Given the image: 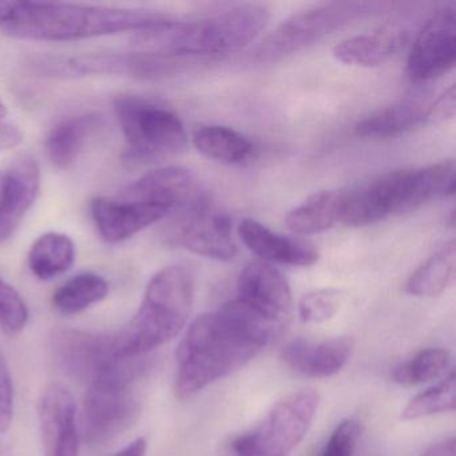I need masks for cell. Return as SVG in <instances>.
I'll use <instances>...</instances> for the list:
<instances>
[{
  "instance_id": "obj_1",
  "label": "cell",
  "mask_w": 456,
  "mask_h": 456,
  "mask_svg": "<svg viewBox=\"0 0 456 456\" xmlns=\"http://www.w3.org/2000/svg\"><path fill=\"white\" fill-rule=\"evenodd\" d=\"M175 22L154 10L0 0V31L30 41H76L146 31Z\"/></svg>"
},
{
  "instance_id": "obj_2",
  "label": "cell",
  "mask_w": 456,
  "mask_h": 456,
  "mask_svg": "<svg viewBox=\"0 0 456 456\" xmlns=\"http://www.w3.org/2000/svg\"><path fill=\"white\" fill-rule=\"evenodd\" d=\"M263 351L239 322L224 309L197 317L177 351L175 392L189 399L236 372Z\"/></svg>"
},
{
  "instance_id": "obj_3",
  "label": "cell",
  "mask_w": 456,
  "mask_h": 456,
  "mask_svg": "<svg viewBox=\"0 0 456 456\" xmlns=\"http://www.w3.org/2000/svg\"><path fill=\"white\" fill-rule=\"evenodd\" d=\"M269 10L258 4L233 7L197 22H175L141 31L135 47L141 53L167 58L208 57L239 52L255 41L268 25Z\"/></svg>"
},
{
  "instance_id": "obj_4",
  "label": "cell",
  "mask_w": 456,
  "mask_h": 456,
  "mask_svg": "<svg viewBox=\"0 0 456 456\" xmlns=\"http://www.w3.org/2000/svg\"><path fill=\"white\" fill-rule=\"evenodd\" d=\"M193 298V277L188 269L167 266L154 274L134 316L111 333L117 356H148L177 338L191 316Z\"/></svg>"
},
{
  "instance_id": "obj_5",
  "label": "cell",
  "mask_w": 456,
  "mask_h": 456,
  "mask_svg": "<svg viewBox=\"0 0 456 456\" xmlns=\"http://www.w3.org/2000/svg\"><path fill=\"white\" fill-rule=\"evenodd\" d=\"M151 357L117 359L89 383L84 403L85 440L103 445L124 434L137 419L134 386L151 368Z\"/></svg>"
},
{
  "instance_id": "obj_6",
  "label": "cell",
  "mask_w": 456,
  "mask_h": 456,
  "mask_svg": "<svg viewBox=\"0 0 456 456\" xmlns=\"http://www.w3.org/2000/svg\"><path fill=\"white\" fill-rule=\"evenodd\" d=\"M114 110L130 159H153L185 151L188 135L177 114L137 95H121Z\"/></svg>"
},
{
  "instance_id": "obj_7",
  "label": "cell",
  "mask_w": 456,
  "mask_h": 456,
  "mask_svg": "<svg viewBox=\"0 0 456 456\" xmlns=\"http://www.w3.org/2000/svg\"><path fill=\"white\" fill-rule=\"evenodd\" d=\"M319 403L314 389L288 395L252 429L234 439V452L237 456H289L308 434Z\"/></svg>"
},
{
  "instance_id": "obj_8",
  "label": "cell",
  "mask_w": 456,
  "mask_h": 456,
  "mask_svg": "<svg viewBox=\"0 0 456 456\" xmlns=\"http://www.w3.org/2000/svg\"><path fill=\"white\" fill-rule=\"evenodd\" d=\"M383 4L370 2H335L297 12L280 23L257 47L258 62H274L295 54L356 20L375 14Z\"/></svg>"
},
{
  "instance_id": "obj_9",
  "label": "cell",
  "mask_w": 456,
  "mask_h": 456,
  "mask_svg": "<svg viewBox=\"0 0 456 456\" xmlns=\"http://www.w3.org/2000/svg\"><path fill=\"white\" fill-rule=\"evenodd\" d=\"M264 330L279 338L293 316L289 285L272 264L253 261L242 269L234 298Z\"/></svg>"
},
{
  "instance_id": "obj_10",
  "label": "cell",
  "mask_w": 456,
  "mask_h": 456,
  "mask_svg": "<svg viewBox=\"0 0 456 456\" xmlns=\"http://www.w3.org/2000/svg\"><path fill=\"white\" fill-rule=\"evenodd\" d=\"M164 239L173 247L212 260L232 261L237 255L231 218L204 201L186 205V209L167 224Z\"/></svg>"
},
{
  "instance_id": "obj_11",
  "label": "cell",
  "mask_w": 456,
  "mask_h": 456,
  "mask_svg": "<svg viewBox=\"0 0 456 456\" xmlns=\"http://www.w3.org/2000/svg\"><path fill=\"white\" fill-rule=\"evenodd\" d=\"M456 62V18L452 7L432 14L416 37L407 62L413 84H426L452 70Z\"/></svg>"
},
{
  "instance_id": "obj_12",
  "label": "cell",
  "mask_w": 456,
  "mask_h": 456,
  "mask_svg": "<svg viewBox=\"0 0 456 456\" xmlns=\"http://www.w3.org/2000/svg\"><path fill=\"white\" fill-rule=\"evenodd\" d=\"M167 215H170L169 210L130 193L126 188L117 196L95 197L92 201V216L97 231L110 244L130 239Z\"/></svg>"
},
{
  "instance_id": "obj_13",
  "label": "cell",
  "mask_w": 456,
  "mask_h": 456,
  "mask_svg": "<svg viewBox=\"0 0 456 456\" xmlns=\"http://www.w3.org/2000/svg\"><path fill=\"white\" fill-rule=\"evenodd\" d=\"M55 360L69 375L81 380H93L101 370L121 357L113 348V338L84 330H58L53 336Z\"/></svg>"
},
{
  "instance_id": "obj_14",
  "label": "cell",
  "mask_w": 456,
  "mask_h": 456,
  "mask_svg": "<svg viewBox=\"0 0 456 456\" xmlns=\"http://www.w3.org/2000/svg\"><path fill=\"white\" fill-rule=\"evenodd\" d=\"M41 191V169L30 156L14 159L0 175V242L6 241L20 228Z\"/></svg>"
},
{
  "instance_id": "obj_15",
  "label": "cell",
  "mask_w": 456,
  "mask_h": 456,
  "mask_svg": "<svg viewBox=\"0 0 456 456\" xmlns=\"http://www.w3.org/2000/svg\"><path fill=\"white\" fill-rule=\"evenodd\" d=\"M38 416L46 456H78L76 400L65 386L53 383L44 389Z\"/></svg>"
},
{
  "instance_id": "obj_16",
  "label": "cell",
  "mask_w": 456,
  "mask_h": 456,
  "mask_svg": "<svg viewBox=\"0 0 456 456\" xmlns=\"http://www.w3.org/2000/svg\"><path fill=\"white\" fill-rule=\"evenodd\" d=\"M354 351L352 338L314 341L296 338L284 346L282 360L290 370L308 378H330L343 370Z\"/></svg>"
},
{
  "instance_id": "obj_17",
  "label": "cell",
  "mask_w": 456,
  "mask_h": 456,
  "mask_svg": "<svg viewBox=\"0 0 456 456\" xmlns=\"http://www.w3.org/2000/svg\"><path fill=\"white\" fill-rule=\"evenodd\" d=\"M239 234L248 249L264 263L312 266L319 260V252L311 242L298 237L282 236L252 218L240 224Z\"/></svg>"
},
{
  "instance_id": "obj_18",
  "label": "cell",
  "mask_w": 456,
  "mask_h": 456,
  "mask_svg": "<svg viewBox=\"0 0 456 456\" xmlns=\"http://www.w3.org/2000/svg\"><path fill=\"white\" fill-rule=\"evenodd\" d=\"M175 58L161 57L149 53L133 54H86L69 61V68L78 74H109L134 78L151 79L169 76L177 63Z\"/></svg>"
},
{
  "instance_id": "obj_19",
  "label": "cell",
  "mask_w": 456,
  "mask_h": 456,
  "mask_svg": "<svg viewBox=\"0 0 456 456\" xmlns=\"http://www.w3.org/2000/svg\"><path fill=\"white\" fill-rule=\"evenodd\" d=\"M407 42V31L399 25H386L370 33L344 39L333 47V57L344 65L375 68L400 52Z\"/></svg>"
},
{
  "instance_id": "obj_20",
  "label": "cell",
  "mask_w": 456,
  "mask_h": 456,
  "mask_svg": "<svg viewBox=\"0 0 456 456\" xmlns=\"http://www.w3.org/2000/svg\"><path fill=\"white\" fill-rule=\"evenodd\" d=\"M102 125V117L95 113L79 114L60 122L46 141L47 156L53 167L70 169Z\"/></svg>"
},
{
  "instance_id": "obj_21",
  "label": "cell",
  "mask_w": 456,
  "mask_h": 456,
  "mask_svg": "<svg viewBox=\"0 0 456 456\" xmlns=\"http://www.w3.org/2000/svg\"><path fill=\"white\" fill-rule=\"evenodd\" d=\"M427 105L418 97H408L359 122L356 133L367 138L397 137L423 122Z\"/></svg>"
},
{
  "instance_id": "obj_22",
  "label": "cell",
  "mask_w": 456,
  "mask_h": 456,
  "mask_svg": "<svg viewBox=\"0 0 456 456\" xmlns=\"http://www.w3.org/2000/svg\"><path fill=\"white\" fill-rule=\"evenodd\" d=\"M193 145L208 159L226 165L242 164L255 151V145L249 138L220 125H208L194 130Z\"/></svg>"
},
{
  "instance_id": "obj_23",
  "label": "cell",
  "mask_w": 456,
  "mask_h": 456,
  "mask_svg": "<svg viewBox=\"0 0 456 456\" xmlns=\"http://www.w3.org/2000/svg\"><path fill=\"white\" fill-rule=\"evenodd\" d=\"M76 260V245L68 234H42L28 253V266L39 280L55 279L68 272Z\"/></svg>"
},
{
  "instance_id": "obj_24",
  "label": "cell",
  "mask_w": 456,
  "mask_h": 456,
  "mask_svg": "<svg viewBox=\"0 0 456 456\" xmlns=\"http://www.w3.org/2000/svg\"><path fill=\"white\" fill-rule=\"evenodd\" d=\"M455 266V242L450 241L411 274L405 290L416 297H435L450 287Z\"/></svg>"
},
{
  "instance_id": "obj_25",
  "label": "cell",
  "mask_w": 456,
  "mask_h": 456,
  "mask_svg": "<svg viewBox=\"0 0 456 456\" xmlns=\"http://www.w3.org/2000/svg\"><path fill=\"white\" fill-rule=\"evenodd\" d=\"M340 194L330 191L312 194L288 213V229L296 234H314L332 228L338 223Z\"/></svg>"
},
{
  "instance_id": "obj_26",
  "label": "cell",
  "mask_w": 456,
  "mask_h": 456,
  "mask_svg": "<svg viewBox=\"0 0 456 456\" xmlns=\"http://www.w3.org/2000/svg\"><path fill=\"white\" fill-rule=\"evenodd\" d=\"M109 295V284L102 276L95 273H81L71 277L61 285L53 296L55 309L66 316L81 314L85 309L105 300Z\"/></svg>"
},
{
  "instance_id": "obj_27",
  "label": "cell",
  "mask_w": 456,
  "mask_h": 456,
  "mask_svg": "<svg viewBox=\"0 0 456 456\" xmlns=\"http://www.w3.org/2000/svg\"><path fill=\"white\" fill-rule=\"evenodd\" d=\"M450 362V354L443 348H428L416 354L392 370V379L403 386H418L439 378Z\"/></svg>"
},
{
  "instance_id": "obj_28",
  "label": "cell",
  "mask_w": 456,
  "mask_h": 456,
  "mask_svg": "<svg viewBox=\"0 0 456 456\" xmlns=\"http://www.w3.org/2000/svg\"><path fill=\"white\" fill-rule=\"evenodd\" d=\"M456 405V376L451 372L444 380L416 395L402 411L403 420H418L436 413L451 412Z\"/></svg>"
},
{
  "instance_id": "obj_29",
  "label": "cell",
  "mask_w": 456,
  "mask_h": 456,
  "mask_svg": "<svg viewBox=\"0 0 456 456\" xmlns=\"http://www.w3.org/2000/svg\"><path fill=\"white\" fill-rule=\"evenodd\" d=\"M340 304L341 293L338 290H314L301 297L298 316L305 324H322L338 314Z\"/></svg>"
},
{
  "instance_id": "obj_30",
  "label": "cell",
  "mask_w": 456,
  "mask_h": 456,
  "mask_svg": "<svg viewBox=\"0 0 456 456\" xmlns=\"http://www.w3.org/2000/svg\"><path fill=\"white\" fill-rule=\"evenodd\" d=\"M28 322V309L22 296L0 279V328L7 335H18Z\"/></svg>"
},
{
  "instance_id": "obj_31",
  "label": "cell",
  "mask_w": 456,
  "mask_h": 456,
  "mask_svg": "<svg viewBox=\"0 0 456 456\" xmlns=\"http://www.w3.org/2000/svg\"><path fill=\"white\" fill-rule=\"evenodd\" d=\"M362 436V426L354 419L341 421L330 434L319 456H354Z\"/></svg>"
},
{
  "instance_id": "obj_32",
  "label": "cell",
  "mask_w": 456,
  "mask_h": 456,
  "mask_svg": "<svg viewBox=\"0 0 456 456\" xmlns=\"http://www.w3.org/2000/svg\"><path fill=\"white\" fill-rule=\"evenodd\" d=\"M14 418V389L12 376L0 354V434L9 431Z\"/></svg>"
},
{
  "instance_id": "obj_33",
  "label": "cell",
  "mask_w": 456,
  "mask_h": 456,
  "mask_svg": "<svg viewBox=\"0 0 456 456\" xmlns=\"http://www.w3.org/2000/svg\"><path fill=\"white\" fill-rule=\"evenodd\" d=\"M456 94L455 86H451L444 94L440 95L434 105L427 106L423 122L439 124V122L452 119L455 116Z\"/></svg>"
},
{
  "instance_id": "obj_34",
  "label": "cell",
  "mask_w": 456,
  "mask_h": 456,
  "mask_svg": "<svg viewBox=\"0 0 456 456\" xmlns=\"http://www.w3.org/2000/svg\"><path fill=\"white\" fill-rule=\"evenodd\" d=\"M23 137L25 134L20 126L10 122L0 121V151L17 148L22 143Z\"/></svg>"
},
{
  "instance_id": "obj_35",
  "label": "cell",
  "mask_w": 456,
  "mask_h": 456,
  "mask_svg": "<svg viewBox=\"0 0 456 456\" xmlns=\"http://www.w3.org/2000/svg\"><path fill=\"white\" fill-rule=\"evenodd\" d=\"M421 456H455V439L447 437L429 445Z\"/></svg>"
},
{
  "instance_id": "obj_36",
  "label": "cell",
  "mask_w": 456,
  "mask_h": 456,
  "mask_svg": "<svg viewBox=\"0 0 456 456\" xmlns=\"http://www.w3.org/2000/svg\"><path fill=\"white\" fill-rule=\"evenodd\" d=\"M148 443L143 437H137L113 456H145Z\"/></svg>"
},
{
  "instance_id": "obj_37",
  "label": "cell",
  "mask_w": 456,
  "mask_h": 456,
  "mask_svg": "<svg viewBox=\"0 0 456 456\" xmlns=\"http://www.w3.org/2000/svg\"><path fill=\"white\" fill-rule=\"evenodd\" d=\"M0 456H12V451L6 443L0 442Z\"/></svg>"
},
{
  "instance_id": "obj_38",
  "label": "cell",
  "mask_w": 456,
  "mask_h": 456,
  "mask_svg": "<svg viewBox=\"0 0 456 456\" xmlns=\"http://www.w3.org/2000/svg\"><path fill=\"white\" fill-rule=\"evenodd\" d=\"M7 116V108L4 105V101L0 100V121Z\"/></svg>"
}]
</instances>
